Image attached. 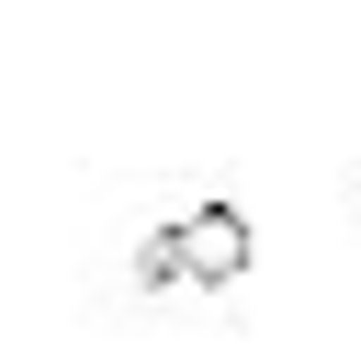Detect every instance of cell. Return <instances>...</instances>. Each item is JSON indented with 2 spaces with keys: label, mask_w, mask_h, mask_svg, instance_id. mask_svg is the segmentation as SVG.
<instances>
[{
  "label": "cell",
  "mask_w": 361,
  "mask_h": 361,
  "mask_svg": "<svg viewBox=\"0 0 361 361\" xmlns=\"http://www.w3.org/2000/svg\"><path fill=\"white\" fill-rule=\"evenodd\" d=\"M237 271H248V214H237V203H203V214H180V226H158V237H147V259H135V282H147V293L237 282Z\"/></svg>",
  "instance_id": "6da1fadb"
}]
</instances>
